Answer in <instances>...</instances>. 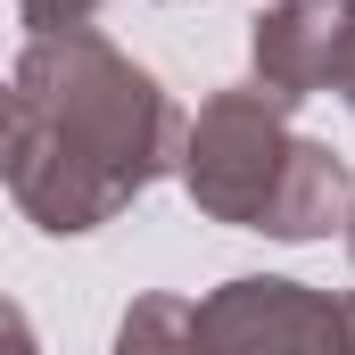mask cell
I'll use <instances>...</instances> for the list:
<instances>
[{
  "label": "cell",
  "instance_id": "1",
  "mask_svg": "<svg viewBox=\"0 0 355 355\" xmlns=\"http://www.w3.org/2000/svg\"><path fill=\"white\" fill-rule=\"evenodd\" d=\"M190 124L107 33H42L8 75V198L42 232H99L182 166Z\"/></svg>",
  "mask_w": 355,
  "mask_h": 355
},
{
  "label": "cell",
  "instance_id": "2",
  "mask_svg": "<svg viewBox=\"0 0 355 355\" xmlns=\"http://www.w3.org/2000/svg\"><path fill=\"white\" fill-rule=\"evenodd\" d=\"M182 182L198 215L272 240H322L355 215V174L322 141L289 132V99L265 83H232L190 116Z\"/></svg>",
  "mask_w": 355,
  "mask_h": 355
},
{
  "label": "cell",
  "instance_id": "3",
  "mask_svg": "<svg viewBox=\"0 0 355 355\" xmlns=\"http://www.w3.org/2000/svg\"><path fill=\"white\" fill-rule=\"evenodd\" d=\"M190 347L198 355H355V297L240 272L198 297Z\"/></svg>",
  "mask_w": 355,
  "mask_h": 355
},
{
  "label": "cell",
  "instance_id": "4",
  "mask_svg": "<svg viewBox=\"0 0 355 355\" xmlns=\"http://www.w3.org/2000/svg\"><path fill=\"white\" fill-rule=\"evenodd\" d=\"M190 314H198L190 297H132L107 355H198L190 347Z\"/></svg>",
  "mask_w": 355,
  "mask_h": 355
},
{
  "label": "cell",
  "instance_id": "5",
  "mask_svg": "<svg viewBox=\"0 0 355 355\" xmlns=\"http://www.w3.org/2000/svg\"><path fill=\"white\" fill-rule=\"evenodd\" d=\"M17 17L33 25V42L42 33H83L91 17H99V0H17Z\"/></svg>",
  "mask_w": 355,
  "mask_h": 355
},
{
  "label": "cell",
  "instance_id": "6",
  "mask_svg": "<svg viewBox=\"0 0 355 355\" xmlns=\"http://www.w3.org/2000/svg\"><path fill=\"white\" fill-rule=\"evenodd\" d=\"M8 355H33V331H25V314L8 306Z\"/></svg>",
  "mask_w": 355,
  "mask_h": 355
},
{
  "label": "cell",
  "instance_id": "7",
  "mask_svg": "<svg viewBox=\"0 0 355 355\" xmlns=\"http://www.w3.org/2000/svg\"><path fill=\"white\" fill-rule=\"evenodd\" d=\"M347 257H355V215H347Z\"/></svg>",
  "mask_w": 355,
  "mask_h": 355
}]
</instances>
